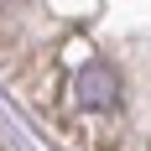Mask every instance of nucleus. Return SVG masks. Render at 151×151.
I'll return each instance as SVG.
<instances>
[{
	"mask_svg": "<svg viewBox=\"0 0 151 151\" xmlns=\"http://www.w3.org/2000/svg\"><path fill=\"white\" fill-rule=\"evenodd\" d=\"M94 151H151V141L130 136V130H115V136H89Z\"/></svg>",
	"mask_w": 151,
	"mask_h": 151,
	"instance_id": "obj_1",
	"label": "nucleus"
}]
</instances>
